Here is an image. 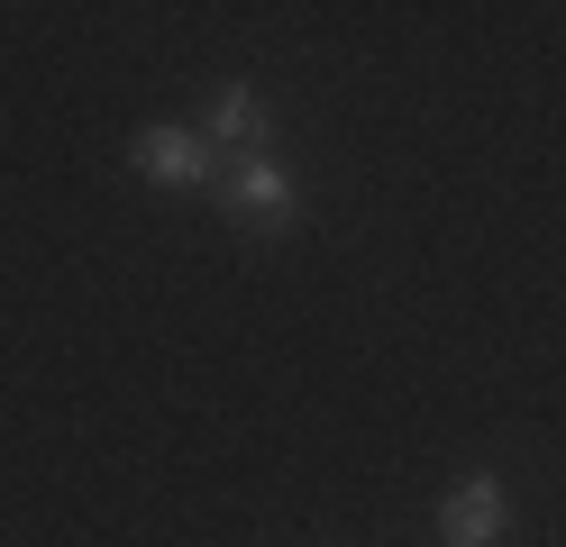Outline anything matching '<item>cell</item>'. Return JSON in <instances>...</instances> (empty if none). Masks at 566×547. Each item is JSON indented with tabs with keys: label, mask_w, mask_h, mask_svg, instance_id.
<instances>
[{
	"label": "cell",
	"mask_w": 566,
	"mask_h": 547,
	"mask_svg": "<svg viewBox=\"0 0 566 547\" xmlns=\"http://www.w3.org/2000/svg\"><path fill=\"white\" fill-rule=\"evenodd\" d=\"M220 201H229V219H247V229H283V219H293V173H283L274 156H238L229 182H220Z\"/></svg>",
	"instance_id": "cell-1"
},
{
	"label": "cell",
	"mask_w": 566,
	"mask_h": 547,
	"mask_svg": "<svg viewBox=\"0 0 566 547\" xmlns=\"http://www.w3.org/2000/svg\"><path fill=\"white\" fill-rule=\"evenodd\" d=\"M512 529V493L493 484V474H475V484H457L448 502H439V538L448 547H493Z\"/></svg>",
	"instance_id": "cell-2"
},
{
	"label": "cell",
	"mask_w": 566,
	"mask_h": 547,
	"mask_svg": "<svg viewBox=\"0 0 566 547\" xmlns=\"http://www.w3.org/2000/svg\"><path fill=\"white\" fill-rule=\"evenodd\" d=\"M137 173L165 182V192H184V182L210 173V146H201L192 128H147V137H137Z\"/></svg>",
	"instance_id": "cell-3"
},
{
	"label": "cell",
	"mask_w": 566,
	"mask_h": 547,
	"mask_svg": "<svg viewBox=\"0 0 566 547\" xmlns=\"http://www.w3.org/2000/svg\"><path fill=\"white\" fill-rule=\"evenodd\" d=\"M210 146H238V156H265V101L229 83L220 101H210Z\"/></svg>",
	"instance_id": "cell-4"
}]
</instances>
